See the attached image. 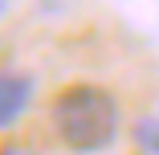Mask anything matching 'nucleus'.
I'll use <instances>...</instances> for the list:
<instances>
[{
	"instance_id": "f257e3e1",
	"label": "nucleus",
	"mask_w": 159,
	"mask_h": 155,
	"mask_svg": "<svg viewBox=\"0 0 159 155\" xmlns=\"http://www.w3.org/2000/svg\"><path fill=\"white\" fill-rule=\"evenodd\" d=\"M49 122H53L57 143L70 155H102L114 147L122 131V106L106 86L74 82L53 98Z\"/></svg>"
},
{
	"instance_id": "39448f33",
	"label": "nucleus",
	"mask_w": 159,
	"mask_h": 155,
	"mask_svg": "<svg viewBox=\"0 0 159 155\" xmlns=\"http://www.w3.org/2000/svg\"><path fill=\"white\" fill-rule=\"evenodd\" d=\"M4 12H8V0H0V16H4Z\"/></svg>"
},
{
	"instance_id": "7ed1b4c3",
	"label": "nucleus",
	"mask_w": 159,
	"mask_h": 155,
	"mask_svg": "<svg viewBox=\"0 0 159 155\" xmlns=\"http://www.w3.org/2000/svg\"><path fill=\"white\" fill-rule=\"evenodd\" d=\"M131 143L139 147V155H159V114H143V118H135Z\"/></svg>"
},
{
	"instance_id": "20e7f679",
	"label": "nucleus",
	"mask_w": 159,
	"mask_h": 155,
	"mask_svg": "<svg viewBox=\"0 0 159 155\" xmlns=\"http://www.w3.org/2000/svg\"><path fill=\"white\" fill-rule=\"evenodd\" d=\"M0 155H37V147L25 139H8V143H0Z\"/></svg>"
},
{
	"instance_id": "f03ea898",
	"label": "nucleus",
	"mask_w": 159,
	"mask_h": 155,
	"mask_svg": "<svg viewBox=\"0 0 159 155\" xmlns=\"http://www.w3.org/2000/svg\"><path fill=\"white\" fill-rule=\"evenodd\" d=\"M37 98V82L25 70H0V135L12 131Z\"/></svg>"
}]
</instances>
